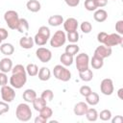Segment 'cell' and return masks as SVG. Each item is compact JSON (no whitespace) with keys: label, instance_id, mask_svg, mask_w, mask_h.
<instances>
[{"label":"cell","instance_id":"cell-34","mask_svg":"<svg viewBox=\"0 0 123 123\" xmlns=\"http://www.w3.org/2000/svg\"><path fill=\"white\" fill-rule=\"evenodd\" d=\"M66 39H67L69 42L76 43V42L79 40V33H78L77 31H73V32H69V33H67Z\"/></svg>","mask_w":123,"mask_h":123},{"label":"cell","instance_id":"cell-37","mask_svg":"<svg viewBox=\"0 0 123 123\" xmlns=\"http://www.w3.org/2000/svg\"><path fill=\"white\" fill-rule=\"evenodd\" d=\"M81 30H82V32L85 33V34L90 33L91 30H92V25H91V23L88 22V21H84V22L81 24Z\"/></svg>","mask_w":123,"mask_h":123},{"label":"cell","instance_id":"cell-29","mask_svg":"<svg viewBox=\"0 0 123 123\" xmlns=\"http://www.w3.org/2000/svg\"><path fill=\"white\" fill-rule=\"evenodd\" d=\"M86 117L88 121H91V122H94L97 120L98 118V112L95 109H87L86 112Z\"/></svg>","mask_w":123,"mask_h":123},{"label":"cell","instance_id":"cell-4","mask_svg":"<svg viewBox=\"0 0 123 123\" xmlns=\"http://www.w3.org/2000/svg\"><path fill=\"white\" fill-rule=\"evenodd\" d=\"M53 74L56 79L62 82H67L71 79V72L64 65H62V64L55 65L53 69Z\"/></svg>","mask_w":123,"mask_h":123},{"label":"cell","instance_id":"cell-36","mask_svg":"<svg viewBox=\"0 0 123 123\" xmlns=\"http://www.w3.org/2000/svg\"><path fill=\"white\" fill-rule=\"evenodd\" d=\"M98 116H100V119L103 121H109L111 118V111L110 110H103Z\"/></svg>","mask_w":123,"mask_h":123},{"label":"cell","instance_id":"cell-50","mask_svg":"<svg viewBox=\"0 0 123 123\" xmlns=\"http://www.w3.org/2000/svg\"><path fill=\"white\" fill-rule=\"evenodd\" d=\"M114 1H116V0H114Z\"/></svg>","mask_w":123,"mask_h":123},{"label":"cell","instance_id":"cell-10","mask_svg":"<svg viewBox=\"0 0 123 123\" xmlns=\"http://www.w3.org/2000/svg\"><path fill=\"white\" fill-rule=\"evenodd\" d=\"M100 89L104 95H111L113 92V89H114L112 80L109 79V78L102 80V82L100 84Z\"/></svg>","mask_w":123,"mask_h":123},{"label":"cell","instance_id":"cell-45","mask_svg":"<svg viewBox=\"0 0 123 123\" xmlns=\"http://www.w3.org/2000/svg\"><path fill=\"white\" fill-rule=\"evenodd\" d=\"M95 2L98 8H103L108 4V0H95Z\"/></svg>","mask_w":123,"mask_h":123},{"label":"cell","instance_id":"cell-35","mask_svg":"<svg viewBox=\"0 0 123 123\" xmlns=\"http://www.w3.org/2000/svg\"><path fill=\"white\" fill-rule=\"evenodd\" d=\"M85 8L86 10L89 11V12H92V11H96V9L98 8L97 5H96V2L95 0H85Z\"/></svg>","mask_w":123,"mask_h":123},{"label":"cell","instance_id":"cell-19","mask_svg":"<svg viewBox=\"0 0 123 123\" xmlns=\"http://www.w3.org/2000/svg\"><path fill=\"white\" fill-rule=\"evenodd\" d=\"M48 23L49 25L53 26V27H57V26H60L63 23V17L60 14H55V15H52L48 18Z\"/></svg>","mask_w":123,"mask_h":123},{"label":"cell","instance_id":"cell-42","mask_svg":"<svg viewBox=\"0 0 123 123\" xmlns=\"http://www.w3.org/2000/svg\"><path fill=\"white\" fill-rule=\"evenodd\" d=\"M107 36H108V34L106 33V32H100L98 35H97V40L100 42V43H104V41H105V39H106V37H107Z\"/></svg>","mask_w":123,"mask_h":123},{"label":"cell","instance_id":"cell-26","mask_svg":"<svg viewBox=\"0 0 123 123\" xmlns=\"http://www.w3.org/2000/svg\"><path fill=\"white\" fill-rule=\"evenodd\" d=\"M90 64L94 69H100L104 65V60L93 55V57L91 58V61H90Z\"/></svg>","mask_w":123,"mask_h":123},{"label":"cell","instance_id":"cell-24","mask_svg":"<svg viewBox=\"0 0 123 123\" xmlns=\"http://www.w3.org/2000/svg\"><path fill=\"white\" fill-rule=\"evenodd\" d=\"M60 60H61L62 64L64 65V66H70L73 63V61H74L73 56H71V55H69V54H67L65 52L63 54H62Z\"/></svg>","mask_w":123,"mask_h":123},{"label":"cell","instance_id":"cell-48","mask_svg":"<svg viewBox=\"0 0 123 123\" xmlns=\"http://www.w3.org/2000/svg\"><path fill=\"white\" fill-rule=\"evenodd\" d=\"M122 92H123V88H119L118 91H117V95L120 99H123V96H122Z\"/></svg>","mask_w":123,"mask_h":123},{"label":"cell","instance_id":"cell-22","mask_svg":"<svg viewBox=\"0 0 123 123\" xmlns=\"http://www.w3.org/2000/svg\"><path fill=\"white\" fill-rule=\"evenodd\" d=\"M99 95L96 93V92H93L91 91L87 96H86V104L88 105H91V106H95L99 103Z\"/></svg>","mask_w":123,"mask_h":123},{"label":"cell","instance_id":"cell-49","mask_svg":"<svg viewBox=\"0 0 123 123\" xmlns=\"http://www.w3.org/2000/svg\"><path fill=\"white\" fill-rule=\"evenodd\" d=\"M1 42H2V40H1V39H0V44H1Z\"/></svg>","mask_w":123,"mask_h":123},{"label":"cell","instance_id":"cell-18","mask_svg":"<svg viewBox=\"0 0 123 123\" xmlns=\"http://www.w3.org/2000/svg\"><path fill=\"white\" fill-rule=\"evenodd\" d=\"M22 97L23 99L28 102V103H33V101L37 98V92L34 90V89H31V88H28L26 89L23 94H22Z\"/></svg>","mask_w":123,"mask_h":123},{"label":"cell","instance_id":"cell-15","mask_svg":"<svg viewBox=\"0 0 123 123\" xmlns=\"http://www.w3.org/2000/svg\"><path fill=\"white\" fill-rule=\"evenodd\" d=\"M12 69V62L9 58H4L0 61V71L8 73Z\"/></svg>","mask_w":123,"mask_h":123},{"label":"cell","instance_id":"cell-47","mask_svg":"<svg viewBox=\"0 0 123 123\" xmlns=\"http://www.w3.org/2000/svg\"><path fill=\"white\" fill-rule=\"evenodd\" d=\"M123 122V116L121 115H116L111 119V123H122Z\"/></svg>","mask_w":123,"mask_h":123},{"label":"cell","instance_id":"cell-30","mask_svg":"<svg viewBox=\"0 0 123 123\" xmlns=\"http://www.w3.org/2000/svg\"><path fill=\"white\" fill-rule=\"evenodd\" d=\"M26 72L29 76H32V77L37 76L38 73V67L35 63H29L26 67Z\"/></svg>","mask_w":123,"mask_h":123},{"label":"cell","instance_id":"cell-31","mask_svg":"<svg viewBox=\"0 0 123 123\" xmlns=\"http://www.w3.org/2000/svg\"><path fill=\"white\" fill-rule=\"evenodd\" d=\"M79 50H80L79 46H78L77 44H75V43L69 44V45H67V46L65 47V53H67V54H69V55H71V56L77 55L78 52H79Z\"/></svg>","mask_w":123,"mask_h":123},{"label":"cell","instance_id":"cell-23","mask_svg":"<svg viewBox=\"0 0 123 123\" xmlns=\"http://www.w3.org/2000/svg\"><path fill=\"white\" fill-rule=\"evenodd\" d=\"M26 7L27 9L32 12H37L40 10L41 6H40V3L37 1V0H29L26 4Z\"/></svg>","mask_w":123,"mask_h":123},{"label":"cell","instance_id":"cell-12","mask_svg":"<svg viewBox=\"0 0 123 123\" xmlns=\"http://www.w3.org/2000/svg\"><path fill=\"white\" fill-rule=\"evenodd\" d=\"M111 52H112L111 47H108V46H106V45L103 44V45L98 46V47L95 49V51H94V55L104 60V59L110 57V56L111 55Z\"/></svg>","mask_w":123,"mask_h":123},{"label":"cell","instance_id":"cell-11","mask_svg":"<svg viewBox=\"0 0 123 123\" xmlns=\"http://www.w3.org/2000/svg\"><path fill=\"white\" fill-rule=\"evenodd\" d=\"M37 58L41 62H48L52 59V53L49 49L44 48V47H39L36 51Z\"/></svg>","mask_w":123,"mask_h":123},{"label":"cell","instance_id":"cell-2","mask_svg":"<svg viewBox=\"0 0 123 123\" xmlns=\"http://www.w3.org/2000/svg\"><path fill=\"white\" fill-rule=\"evenodd\" d=\"M15 115H16V118L19 121L27 122L32 117L31 108L29 107V105H27L25 103H21L17 106V108L15 110Z\"/></svg>","mask_w":123,"mask_h":123},{"label":"cell","instance_id":"cell-39","mask_svg":"<svg viewBox=\"0 0 123 123\" xmlns=\"http://www.w3.org/2000/svg\"><path fill=\"white\" fill-rule=\"evenodd\" d=\"M91 91H92V90H91V88H90L88 86H83L80 87V93H81V95L84 96V97L87 96Z\"/></svg>","mask_w":123,"mask_h":123},{"label":"cell","instance_id":"cell-1","mask_svg":"<svg viewBox=\"0 0 123 123\" xmlns=\"http://www.w3.org/2000/svg\"><path fill=\"white\" fill-rule=\"evenodd\" d=\"M12 74L10 78V84L13 88H21L27 82L26 68L22 64H16L12 69Z\"/></svg>","mask_w":123,"mask_h":123},{"label":"cell","instance_id":"cell-21","mask_svg":"<svg viewBox=\"0 0 123 123\" xmlns=\"http://www.w3.org/2000/svg\"><path fill=\"white\" fill-rule=\"evenodd\" d=\"M0 51H1L2 54L6 55V56H10V55H12L13 54L14 47L11 43H2L0 45Z\"/></svg>","mask_w":123,"mask_h":123},{"label":"cell","instance_id":"cell-3","mask_svg":"<svg viewBox=\"0 0 123 123\" xmlns=\"http://www.w3.org/2000/svg\"><path fill=\"white\" fill-rule=\"evenodd\" d=\"M50 38V30L46 26L39 27L37 33L34 37V42L38 46H43L47 43L48 39Z\"/></svg>","mask_w":123,"mask_h":123},{"label":"cell","instance_id":"cell-9","mask_svg":"<svg viewBox=\"0 0 123 123\" xmlns=\"http://www.w3.org/2000/svg\"><path fill=\"white\" fill-rule=\"evenodd\" d=\"M122 42H123V37H121V35L114 33V34L108 35L103 44L108 47H112L115 45H121Z\"/></svg>","mask_w":123,"mask_h":123},{"label":"cell","instance_id":"cell-16","mask_svg":"<svg viewBox=\"0 0 123 123\" xmlns=\"http://www.w3.org/2000/svg\"><path fill=\"white\" fill-rule=\"evenodd\" d=\"M19 44L23 49H31L35 44L34 38L31 37H23L19 39Z\"/></svg>","mask_w":123,"mask_h":123},{"label":"cell","instance_id":"cell-13","mask_svg":"<svg viewBox=\"0 0 123 123\" xmlns=\"http://www.w3.org/2000/svg\"><path fill=\"white\" fill-rule=\"evenodd\" d=\"M63 28H64V30L67 33L73 32V31H77V28H78V21H77V19H75L73 17L67 18L63 22Z\"/></svg>","mask_w":123,"mask_h":123},{"label":"cell","instance_id":"cell-33","mask_svg":"<svg viewBox=\"0 0 123 123\" xmlns=\"http://www.w3.org/2000/svg\"><path fill=\"white\" fill-rule=\"evenodd\" d=\"M52 114H53L52 109L49 108V107H47V106H45L42 110L39 111V115L42 116V117H44V118H46V119H49L52 116Z\"/></svg>","mask_w":123,"mask_h":123},{"label":"cell","instance_id":"cell-44","mask_svg":"<svg viewBox=\"0 0 123 123\" xmlns=\"http://www.w3.org/2000/svg\"><path fill=\"white\" fill-rule=\"evenodd\" d=\"M64 2L66 3L67 6L74 8V7H77V6L79 5L80 0H64Z\"/></svg>","mask_w":123,"mask_h":123},{"label":"cell","instance_id":"cell-28","mask_svg":"<svg viewBox=\"0 0 123 123\" xmlns=\"http://www.w3.org/2000/svg\"><path fill=\"white\" fill-rule=\"evenodd\" d=\"M46 106V101L43 100L41 97H37L34 101H33V107L37 111H39L40 110H42L44 107Z\"/></svg>","mask_w":123,"mask_h":123},{"label":"cell","instance_id":"cell-32","mask_svg":"<svg viewBox=\"0 0 123 123\" xmlns=\"http://www.w3.org/2000/svg\"><path fill=\"white\" fill-rule=\"evenodd\" d=\"M43 100H45L46 102H51L54 98V93L51 89H45L42 91L41 93V96H40Z\"/></svg>","mask_w":123,"mask_h":123},{"label":"cell","instance_id":"cell-6","mask_svg":"<svg viewBox=\"0 0 123 123\" xmlns=\"http://www.w3.org/2000/svg\"><path fill=\"white\" fill-rule=\"evenodd\" d=\"M66 41V35L63 31L59 30L57 31L53 37L50 39V45L54 48H59L61 46H62Z\"/></svg>","mask_w":123,"mask_h":123},{"label":"cell","instance_id":"cell-41","mask_svg":"<svg viewBox=\"0 0 123 123\" xmlns=\"http://www.w3.org/2000/svg\"><path fill=\"white\" fill-rule=\"evenodd\" d=\"M8 84V77L6 75V73L4 72H0V86H6Z\"/></svg>","mask_w":123,"mask_h":123},{"label":"cell","instance_id":"cell-5","mask_svg":"<svg viewBox=\"0 0 123 123\" xmlns=\"http://www.w3.org/2000/svg\"><path fill=\"white\" fill-rule=\"evenodd\" d=\"M4 19L10 29L16 30V27H17V24L19 21V16L15 11H12V10L7 11L4 14Z\"/></svg>","mask_w":123,"mask_h":123},{"label":"cell","instance_id":"cell-43","mask_svg":"<svg viewBox=\"0 0 123 123\" xmlns=\"http://www.w3.org/2000/svg\"><path fill=\"white\" fill-rule=\"evenodd\" d=\"M9 37V33L5 28H0V39L4 40Z\"/></svg>","mask_w":123,"mask_h":123},{"label":"cell","instance_id":"cell-14","mask_svg":"<svg viewBox=\"0 0 123 123\" xmlns=\"http://www.w3.org/2000/svg\"><path fill=\"white\" fill-rule=\"evenodd\" d=\"M88 109V106L86 103L85 102H79L77 103L75 106H74V113L78 116H82V115H85L86 111Z\"/></svg>","mask_w":123,"mask_h":123},{"label":"cell","instance_id":"cell-20","mask_svg":"<svg viewBox=\"0 0 123 123\" xmlns=\"http://www.w3.org/2000/svg\"><path fill=\"white\" fill-rule=\"evenodd\" d=\"M37 75H38V79L40 81L45 82V81H48L50 79V77H51V71L49 70V68L43 66V67H41L38 70Z\"/></svg>","mask_w":123,"mask_h":123},{"label":"cell","instance_id":"cell-7","mask_svg":"<svg viewBox=\"0 0 123 123\" xmlns=\"http://www.w3.org/2000/svg\"><path fill=\"white\" fill-rule=\"evenodd\" d=\"M75 62H76V67L78 69L79 72L81 71H85L86 69H88V64H89V57L87 54L86 53H81L78 54L76 59H75Z\"/></svg>","mask_w":123,"mask_h":123},{"label":"cell","instance_id":"cell-46","mask_svg":"<svg viewBox=\"0 0 123 123\" xmlns=\"http://www.w3.org/2000/svg\"><path fill=\"white\" fill-rule=\"evenodd\" d=\"M47 121H48V119H46V118H44L40 115H38L35 118V123H46Z\"/></svg>","mask_w":123,"mask_h":123},{"label":"cell","instance_id":"cell-17","mask_svg":"<svg viewBox=\"0 0 123 123\" xmlns=\"http://www.w3.org/2000/svg\"><path fill=\"white\" fill-rule=\"evenodd\" d=\"M107 17H108V12L103 9H99V10L95 11V12L93 14L94 20L97 21V22H100V23L104 22L107 19Z\"/></svg>","mask_w":123,"mask_h":123},{"label":"cell","instance_id":"cell-8","mask_svg":"<svg viewBox=\"0 0 123 123\" xmlns=\"http://www.w3.org/2000/svg\"><path fill=\"white\" fill-rule=\"evenodd\" d=\"M1 97H2V100L7 103L12 102L13 99L15 98V91H14L13 87L7 86V85L3 86L1 87Z\"/></svg>","mask_w":123,"mask_h":123},{"label":"cell","instance_id":"cell-27","mask_svg":"<svg viewBox=\"0 0 123 123\" xmlns=\"http://www.w3.org/2000/svg\"><path fill=\"white\" fill-rule=\"evenodd\" d=\"M79 77L84 82H89L93 78V73H92V71L90 69H86L85 71L79 72Z\"/></svg>","mask_w":123,"mask_h":123},{"label":"cell","instance_id":"cell-38","mask_svg":"<svg viewBox=\"0 0 123 123\" xmlns=\"http://www.w3.org/2000/svg\"><path fill=\"white\" fill-rule=\"evenodd\" d=\"M9 110H10V107H9L8 103L5 102V101H1L0 102V115L8 112Z\"/></svg>","mask_w":123,"mask_h":123},{"label":"cell","instance_id":"cell-40","mask_svg":"<svg viewBox=\"0 0 123 123\" xmlns=\"http://www.w3.org/2000/svg\"><path fill=\"white\" fill-rule=\"evenodd\" d=\"M115 30L118 35H123V20H118L115 23Z\"/></svg>","mask_w":123,"mask_h":123},{"label":"cell","instance_id":"cell-25","mask_svg":"<svg viewBox=\"0 0 123 123\" xmlns=\"http://www.w3.org/2000/svg\"><path fill=\"white\" fill-rule=\"evenodd\" d=\"M16 30L19 33H26L29 30V23H28L27 19H25V18H19V21H18Z\"/></svg>","mask_w":123,"mask_h":123}]
</instances>
